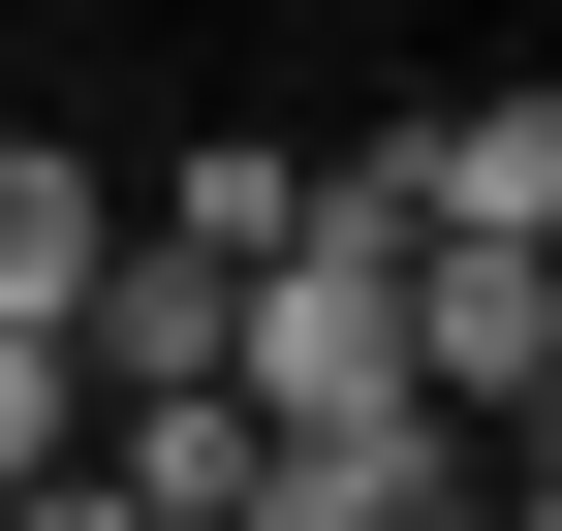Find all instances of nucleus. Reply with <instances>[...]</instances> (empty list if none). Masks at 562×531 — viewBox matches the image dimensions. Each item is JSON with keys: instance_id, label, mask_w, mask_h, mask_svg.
Listing matches in <instances>:
<instances>
[{"instance_id": "1", "label": "nucleus", "mask_w": 562, "mask_h": 531, "mask_svg": "<svg viewBox=\"0 0 562 531\" xmlns=\"http://www.w3.org/2000/svg\"><path fill=\"white\" fill-rule=\"evenodd\" d=\"M220 407H250V438H406V219H375L344 157H313V219L220 282Z\"/></svg>"}, {"instance_id": "2", "label": "nucleus", "mask_w": 562, "mask_h": 531, "mask_svg": "<svg viewBox=\"0 0 562 531\" xmlns=\"http://www.w3.org/2000/svg\"><path fill=\"white\" fill-rule=\"evenodd\" d=\"M344 188H375L406 250H562V94L501 63V94H438V125H375V157H344Z\"/></svg>"}, {"instance_id": "3", "label": "nucleus", "mask_w": 562, "mask_h": 531, "mask_svg": "<svg viewBox=\"0 0 562 531\" xmlns=\"http://www.w3.org/2000/svg\"><path fill=\"white\" fill-rule=\"evenodd\" d=\"M406 407L438 438H531L562 407V250H406Z\"/></svg>"}, {"instance_id": "4", "label": "nucleus", "mask_w": 562, "mask_h": 531, "mask_svg": "<svg viewBox=\"0 0 562 531\" xmlns=\"http://www.w3.org/2000/svg\"><path fill=\"white\" fill-rule=\"evenodd\" d=\"M94 250H125V157L0 125V313H94Z\"/></svg>"}, {"instance_id": "5", "label": "nucleus", "mask_w": 562, "mask_h": 531, "mask_svg": "<svg viewBox=\"0 0 562 531\" xmlns=\"http://www.w3.org/2000/svg\"><path fill=\"white\" fill-rule=\"evenodd\" d=\"M281 219H313V157H250V125H220V157H157V188H125V250H188V282H250Z\"/></svg>"}, {"instance_id": "6", "label": "nucleus", "mask_w": 562, "mask_h": 531, "mask_svg": "<svg viewBox=\"0 0 562 531\" xmlns=\"http://www.w3.org/2000/svg\"><path fill=\"white\" fill-rule=\"evenodd\" d=\"M63 438H94V375H63V313H0V500H32Z\"/></svg>"}, {"instance_id": "7", "label": "nucleus", "mask_w": 562, "mask_h": 531, "mask_svg": "<svg viewBox=\"0 0 562 531\" xmlns=\"http://www.w3.org/2000/svg\"><path fill=\"white\" fill-rule=\"evenodd\" d=\"M406 531H562V500H531V438H438V500H406Z\"/></svg>"}, {"instance_id": "8", "label": "nucleus", "mask_w": 562, "mask_h": 531, "mask_svg": "<svg viewBox=\"0 0 562 531\" xmlns=\"http://www.w3.org/2000/svg\"><path fill=\"white\" fill-rule=\"evenodd\" d=\"M0 531H125V500H94V438H63V470H32V500H0Z\"/></svg>"}]
</instances>
